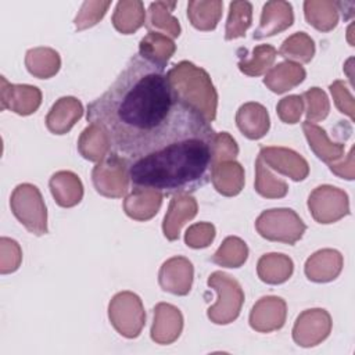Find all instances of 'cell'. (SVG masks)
<instances>
[{
  "label": "cell",
  "mask_w": 355,
  "mask_h": 355,
  "mask_svg": "<svg viewBox=\"0 0 355 355\" xmlns=\"http://www.w3.org/2000/svg\"><path fill=\"white\" fill-rule=\"evenodd\" d=\"M86 119L105 132L133 187L189 194L211 180L216 132L178 94L165 67L139 53L87 104Z\"/></svg>",
  "instance_id": "cell-1"
},
{
  "label": "cell",
  "mask_w": 355,
  "mask_h": 355,
  "mask_svg": "<svg viewBox=\"0 0 355 355\" xmlns=\"http://www.w3.org/2000/svg\"><path fill=\"white\" fill-rule=\"evenodd\" d=\"M166 75L183 100L194 105L209 122L216 118L218 94L205 69L190 61H180Z\"/></svg>",
  "instance_id": "cell-2"
},
{
  "label": "cell",
  "mask_w": 355,
  "mask_h": 355,
  "mask_svg": "<svg viewBox=\"0 0 355 355\" xmlns=\"http://www.w3.org/2000/svg\"><path fill=\"white\" fill-rule=\"evenodd\" d=\"M10 207L14 216L32 234L42 236L49 232L46 205L40 190L35 184H18L10 197Z\"/></svg>",
  "instance_id": "cell-3"
},
{
  "label": "cell",
  "mask_w": 355,
  "mask_h": 355,
  "mask_svg": "<svg viewBox=\"0 0 355 355\" xmlns=\"http://www.w3.org/2000/svg\"><path fill=\"white\" fill-rule=\"evenodd\" d=\"M208 286L218 293V301L208 308L207 315L216 324H227L237 319L244 302V293L237 280L225 272L209 275Z\"/></svg>",
  "instance_id": "cell-4"
},
{
  "label": "cell",
  "mask_w": 355,
  "mask_h": 355,
  "mask_svg": "<svg viewBox=\"0 0 355 355\" xmlns=\"http://www.w3.org/2000/svg\"><path fill=\"white\" fill-rule=\"evenodd\" d=\"M255 229L261 237L269 241L294 245L305 233L306 225L294 209L273 208L263 211L257 218Z\"/></svg>",
  "instance_id": "cell-5"
},
{
  "label": "cell",
  "mask_w": 355,
  "mask_h": 355,
  "mask_svg": "<svg viewBox=\"0 0 355 355\" xmlns=\"http://www.w3.org/2000/svg\"><path fill=\"white\" fill-rule=\"evenodd\" d=\"M108 318L121 336L126 338L137 337L146 323V312L140 297L132 291L115 294L108 305Z\"/></svg>",
  "instance_id": "cell-6"
},
{
  "label": "cell",
  "mask_w": 355,
  "mask_h": 355,
  "mask_svg": "<svg viewBox=\"0 0 355 355\" xmlns=\"http://www.w3.org/2000/svg\"><path fill=\"white\" fill-rule=\"evenodd\" d=\"M92 180L96 191L101 196L119 198L128 191L130 182L128 165L119 155L111 151L93 168Z\"/></svg>",
  "instance_id": "cell-7"
},
{
  "label": "cell",
  "mask_w": 355,
  "mask_h": 355,
  "mask_svg": "<svg viewBox=\"0 0 355 355\" xmlns=\"http://www.w3.org/2000/svg\"><path fill=\"white\" fill-rule=\"evenodd\" d=\"M308 208L318 223H334L349 214V201L344 190L323 184L308 197Z\"/></svg>",
  "instance_id": "cell-8"
},
{
  "label": "cell",
  "mask_w": 355,
  "mask_h": 355,
  "mask_svg": "<svg viewBox=\"0 0 355 355\" xmlns=\"http://www.w3.org/2000/svg\"><path fill=\"white\" fill-rule=\"evenodd\" d=\"M331 330L329 312L320 308L304 311L293 327V338L301 347H313L323 341Z\"/></svg>",
  "instance_id": "cell-9"
},
{
  "label": "cell",
  "mask_w": 355,
  "mask_h": 355,
  "mask_svg": "<svg viewBox=\"0 0 355 355\" xmlns=\"http://www.w3.org/2000/svg\"><path fill=\"white\" fill-rule=\"evenodd\" d=\"M1 111L11 110L18 115H31L42 104V92L32 85H11L0 76Z\"/></svg>",
  "instance_id": "cell-10"
},
{
  "label": "cell",
  "mask_w": 355,
  "mask_h": 355,
  "mask_svg": "<svg viewBox=\"0 0 355 355\" xmlns=\"http://www.w3.org/2000/svg\"><path fill=\"white\" fill-rule=\"evenodd\" d=\"M259 157L266 166L288 176L295 182L304 180L309 173V165L304 157L286 147H261Z\"/></svg>",
  "instance_id": "cell-11"
},
{
  "label": "cell",
  "mask_w": 355,
  "mask_h": 355,
  "mask_svg": "<svg viewBox=\"0 0 355 355\" xmlns=\"http://www.w3.org/2000/svg\"><path fill=\"white\" fill-rule=\"evenodd\" d=\"M286 315L287 305L283 298L276 295L262 297L250 312V326L261 333L279 330L286 322Z\"/></svg>",
  "instance_id": "cell-12"
},
{
  "label": "cell",
  "mask_w": 355,
  "mask_h": 355,
  "mask_svg": "<svg viewBox=\"0 0 355 355\" xmlns=\"http://www.w3.org/2000/svg\"><path fill=\"white\" fill-rule=\"evenodd\" d=\"M193 273V263L187 258L173 257L162 263L158 282L164 291L175 295H186L191 288Z\"/></svg>",
  "instance_id": "cell-13"
},
{
  "label": "cell",
  "mask_w": 355,
  "mask_h": 355,
  "mask_svg": "<svg viewBox=\"0 0 355 355\" xmlns=\"http://www.w3.org/2000/svg\"><path fill=\"white\" fill-rule=\"evenodd\" d=\"M294 22L293 6L288 1L272 0L266 1L262 7L259 26L255 29L252 37L261 40L269 36H275L290 28Z\"/></svg>",
  "instance_id": "cell-14"
},
{
  "label": "cell",
  "mask_w": 355,
  "mask_h": 355,
  "mask_svg": "<svg viewBox=\"0 0 355 355\" xmlns=\"http://www.w3.org/2000/svg\"><path fill=\"white\" fill-rule=\"evenodd\" d=\"M198 211V205L194 197L187 193L173 194L166 215L162 222V232L164 236L169 241H175L179 239L182 226L191 220Z\"/></svg>",
  "instance_id": "cell-15"
},
{
  "label": "cell",
  "mask_w": 355,
  "mask_h": 355,
  "mask_svg": "<svg viewBox=\"0 0 355 355\" xmlns=\"http://www.w3.org/2000/svg\"><path fill=\"white\" fill-rule=\"evenodd\" d=\"M183 316L180 311L165 302H159L154 308V322L151 326V338L158 344H171L182 333Z\"/></svg>",
  "instance_id": "cell-16"
},
{
  "label": "cell",
  "mask_w": 355,
  "mask_h": 355,
  "mask_svg": "<svg viewBox=\"0 0 355 355\" xmlns=\"http://www.w3.org/2000/svg\"><path fill=\"white\" fill-rule=\"evenodd\" d=\"M82 115L83 107L78 98L72 96L61 97L50 108L46 116V126L54 135H65L82 118Z\"/></svg>",
  "instance_id": "cell-17"
},
{
  "label": "cell",
  "mask_w": 355,
  "mask_h": 355,
  "mask_svg": "<svg viewBox=\"0 0 355 355\" xmlns=\"http://www.w3.org/2000/svg\"><path fill=\"white\" fill-rule=\"evenodd\" d=\"M343 269V255L337 250L316 251L305 262V275L311 282L326 283L334 280Z\"/></svg>",
  "instance_id": "cell-18"
},
{
  "label": "cell",
  "mask_w": 355,
  "mask_h": 355,
  "mask_svg": "<svg viewBox=\"0 0 355 355\" xmlns=\"http://www.w3.org/2000/svg\"><path fill=\"white\" fill-rule=\"evenodd\" d=\"M236 125L247 139L258 140L268 133L270 126L268 110L255 101L245 103L237 110Z\"/></svg>",
  "instance_id": "cell-19"
},
{
  "label": "cell",
  "mask_w": 355,
  "mask_h": 355,
  "mask_svg": "<svg viewBox=\"0 0 355 355\" xmlns=\"http://www.w3.org/2000/svg\"><path fill=\"white\" fill-rule=\"evenodd\" d=\"M164 194L144 187H133L123 201L125 214L135 220H148L159 209Z\"/></svg>",
  "instance_id": "cell-20"
},
{
  "label": "cell",
  "mask_w": 355,
  "mask_h": 355,
  "mask_svg": "<svg viewBox=\"0 0 355 355\" xmlns=\"http://www.w3.org/2000/svg\"><path fill=\"white\" fill-rule=\"evenodd\" d=\"M211 182L215 190L222 196H237L244 187V169L234 159L216 162L212 166Z\"/></svg>",
  "instance_id": "cell-21"
},
{
  "label": "cell",
  "mask_w": 355,
  "mask_h": 355,
  "mask_svg": "<svg viewBox=\"0 0 355 355\" xmlns=\"http://www.w3.org/2000/svg\"><path fill=\"white\" fill-rule=\"evenodd\" d=\"M50 191L55 202L62 208L75 207L82 201L83 184L78 175L71 171L55 172L50 178Z\"/></svg>",
  "instance_id": "cell-22"
},
{
  "label": "cell",
  "mask_w": 355,
  "mask_h": 355,
  "mask_svg": "<svg viewBox=\"0 0 355 355\" xmlns=\"http://www.w3.org/2000/svg\"><path fill=\"white\" fill-rule=\"evenodd\" d=\"M306 72L304 67L294 61H283L275 67H272L265 78L263 83L277 94L286 93L287 90L294 89L301 82H304Z\"/></svg>",
  "instance_id": "cell-23"
},
{
  "label": "cell",
  "mask_w": 355,
  "mask_h": 355,
  "mask_svg": "<svg viewBox=\"0 0 355 355\" xmlns=\"http://www.w3.org/2000/svg\"><path fill=\"white\" fill-rule=\"evenodd\" d=\"M239 69L248 76H261L266 73L277 55V50L272 44H258L251 53L247 49L240 47L237 50Z\"/></svg>",
  "instance_id": "cell-24"
},
{
  "label": "cell",
  "mask_w": 355,
  "mask_h": 355,
  "mask_svg": "<svg viewBox=\"0 0 355 355\" xmlns=\"http://www.w3.org/2000/svg\"><path fill=\"white\" fill-rule=\"evenodd\" d=\"M302 129L309 143V147L318 155V158L324 161L327 165L336 164L338 159H341V157L344 155L343 143L330 141L326 135V130L318 126L316 123L305 121L302 123Z\"/></svg>",
  "instance_id": "cell-25"
},
{
  "label": "cell",
  "mask_w": 355,
  "mask_h": 355,
  "mask_svg": "<svg viewBox=\"0 0 355 355\" xmlns=\"http://www.w3.org/2000/svg\"><path fill=\"white\" fill-rule=\"evenodd\" d=\"M294 270L291 258L284 254L270 252L259 258L257 265L258 277L268 284H280L290 279Z\"/></svg>",
  "instance_id": "cell-26"
},
{
  "label": "cell",
  "mask_w": 355,
  "mask_h": 355,
  "mask_svg": "<svg viewBox=\"0 0 355 355\" xmlns=\"http://www.w3.org/2000/svg\"><path fill=\"white\" fill-rule=\"evenodd\" d=\"M146 24L144 4L140 0H121L112 14V25L122 35H130Z\"/></svg>",
  "instance_id": "cell-27"
},
{
  "label": "cell",
  "mask_w": 355,
  "mask_h": 355,
  "mask_svg": "<svg viewBox=\"0 0 355 355\" xmlns=\"http://www.w3.org/2000/svg\"><path fill=\"white\" fill-rule=\"evenodd\" d=\"M176 1H153L148 6V18L146 21V26L148 32L153 29L161 31V33L178 37L182 32L180 24L178 18L172 15V11L176 7Z\"/></svg>",
  "instance_id": "cell-28"
},
{
  "label": "cell",
  "mask_w": 355,
  "mask_h": 355,
  "mask_svg": "<svg viewBox=\"0 0 355 355\" xmlns=\"http://www.w3.org/2000/svg\"><path fill=\"white\" fill-rule=\"evenodd\" d=\"M222 8L220 0H191L187 3V17L196 29L214 31L222 17Z\"/></svg>",
  "instance_id": "cell-29"
},
{
  "label": "cell",
  "mask_w": 355,
  "mask_h": 355,
  "mask_svg": "<svg viewBox=\"0 0 355 355\" xmlns=\"http://www.w3.org/2000/svg\"><path fill=\"white\" fill-rule=\"evenodd\" d=\"M25 65L31 75L39 79H49L58 72L61 58L54 49L35 47L26 51Z\"/></svg>",
  "instance_id": "cell-30"
},
{
  "label": "cell",
  "mask_w": 355,
  "mask_h": 355,
  "mask_svg": "<svg viewBox=\"0 0 355 355\" xmlns=\"http://www.w3.org/2000/svg\"><path fill=\"white\" fill-rule=\"evenodd\" d=\"M304 14L306 22L320 32H330L338 24L337 4L331 0H306Z\"/></svg>",
  "instance_id": "cell-31"
},
{
  "label": "cell",
  "mask_w": 355,
  "mask_h": 355,
  "mask_svg": "<svg viewBox=\"0 0 355 355\" xmlns=\"http://www.w3.org/2000/svg\"><path fill=\"white\" fill-rule=\"evenodd\" d=\"M175 50L176 44L173 40L169 36L155 31L148 32L139 43V54L161 67H166Z\"/></svg>",
  "instance_id": "cell-32"
},
{
  "label": "cell",
  "mask_w": 355,
  "mask_h": 355,
  "mask_svg": "<svg viewBox=\"0 0 355 355\" xmlns=\"http://www.w3.org/2000/svg\"><path fill=\"white\" fill-rule=\"evenodd\" d=\"M78 150L85 159L100 162L111 153V144L105 132L93 123L83 129L78 140Z\"/></svg>",
  "instance_id": "cell-33"
},
{
  "label": "cell",
  "mask_w": 355,
  "mask_h": 355,
  "mask_svg": "<svg viewBox=\"0 0 355 355\" xmlns=\"http://www.w3.org/2000/svg\"><path fill=\"white\" fill-rule=\"evenodd\" d=\"M279 55L286 61L309 62L315 55V42L305 32H295L288 36L279 49Z\"/></svg>",
  "instance_id": "cell-34"
},
{
  "label": "cell",
  "mask_w": 355,
  "mask_h": 355,
  "mask_svg": "<svg viewBox=\"0 0 355 355\" xmlns=\"http://www.w3.org/2000/svg\"><path fill=\"white\" fill-rule=\"evenodd\" d=\"M252 24V4L250 1H232L229 4V17L226 21L225 39L233 40L244 37Z\"/></svg>",
  "instance_id": "cell-35"
},
{
  "label": "cell",
  "mask_w": 355,
  "mask_h": 355,
  "mask_svg": "<svg viewBox=\"0 0 355 355\" xmlns=\"http://www.w3.org/2000/svg\"><path fill=\"white\" fill-rule=\"evenodd\" d=\"M248 258L247 244L236 236H229L223 240L216 252L211 257V261L225 268H240Z\"/></svg>",
  "instance_id": "cell-36"
},
{
  "label": "cell",
  "mask_w": 355,
  "mask_h": 355,
  "mask_svg": "<svg viewBox=\"0 0 355 355\" xmlns=\"http://www.w3.org/2000/svg\"><path fill=\"white\" fill-rule=\"evenodd\" d=\"M255 190L266 198H282L288 191L287 183L270 173L259 155L255 161Z\"/></svg>",
  "instance_id": "cell-37"
},
{
  "label": "cell",
  "mask_w": 355,
  "mask_h": 355,
  "mask_svg": "<svg viewBox=\"0 0 355 355\" xmlns=\"http://www.w3.org/2000/svg\"><path fill=\"white\" fill-rule=\"evenodd\" d=\"M111 6L110 0H96V1H85L73 19L76 31H83L87 28L94 26L105 15L108 7Z\"/></svg>",
  "instance_id": "cell-38"
},
{
  "label": "cell",
  "mask_w": 355,
  "mask_h": 355,
  "mask_svg": "<svg viewBox=\"0 0 355 355\" xmlns=\"http://www.w3.org/2000/svg\"><path fill=\"white\" fill-rule=\"evenodd\" d=\"M302 100L306 101V121L308 122H319L324 119L329 114L330 104L326 93L319 87H312L306 90L302 96Z\"/></svg>",
  "instance_id": "cell-39"
},
{
  "label": "cell",
  "mask_w": 355,
  "mask_h": 355,
  "mask_svg": "<svg viewBox=\"0 0 355 355\" xmlns=\"http://www.w3.org/2000/svg\"><path fill=\"white\" fill-rule=\"evenodd\" d=\"M22 261V251L15 240L8 237L0 239V273L15 272Z\"/></svg>",
  "instance_id": "cell-40"
},
{
  "label": "cell",
  "mask_w": 355,
  "mask_h": 355,
  "mask_svg": "<svg viewBox=\"0 0 355 355\" xmlns=\"http://www.w3.org/2000/svg\"><path fill=\"white\" fill-rule=\"evenodd\" d=\"M215 239V226L208 222L191 225L184 233V243L190 248H205Z\"/></svg>",
  "instance_id": "cell-41"
},
{
  "label": "cell",
  "mask_w": 355,
  "mask_h": 355,
  "mask_svg": "<svg viewBox=\"0 0 355 355\" xmlns=\"http://www.w3.org/2000/svg\"><path fill=\"white\" fill-rule=\"evenodd\" d=\"M277 115L284 123H297L304 111V100L301 96L293 94L282 98L277 103Z\"/></svg>",
  "instance_id": "cell-42"
},
{
  "label": "cell",
  "mask_w": 355,
  "mask_h": 355,
  "mask_svg": "<svg viewBox=\"0 0 355 355\" xmlns=\"http://www.w3.org/2000/svg\"><path fill=\"white\" fill-rule=\"evenodd\" d=\"M330 92L333 96V100L340 110V112L347 114L351 121H354V97L349 93V90L345 87L343 80H336L330 85Z\"/></svg>",
  "instance_id": "cell-43"
},
{
  "label": "cell",
  "mask_w": 355,
  "mask_h": 355,
  "mask_svg": "<svg viewBox=\"0 0 355 355\" xmlns=\"http://www.w3.org/2000/svg\"><path fill=\"white\" fill-rule=\"evenodd\" d=\"M239 154L236 140L227 132L216 133L215 139V164L220 161L234 159Z\"/></svg>",
  "instance_id": "cell-44"
},
{
  "label": "cell",
  "mask_w": 355,
  "mask_h": 355,
  "mask_svg": "<svg viewBox=\"0 0 355 355\" xmlns=\"http://www.w3.org/2000/svg\"><path fill=\"white\" fill-rule=\"evenodd\" d=\"M347 161H348V165H345V166H344V161H341V162L329 165V168L337 176L347 179V180H352L354 179V147L349 150V153L347 155Z\"/></svg>",
  "instance_id": "cell-45"
},
{
  "label": "cell",
  "mask_w": 355,
  "mask_h": 355,
  "mask_svg": "<svg viewBox=\"0 0 355 355\" xmlns=\"http://www.w3.org/2000/svg\"><path fill=\"white\" fill-rule=\"evenodd\" d=\"M337 10L341 11L344 21H348L354 17V8H355V1L352 0H344V1H336Z\"/></svg>",
  "instance_id": "cell-46"
}]
</instances>
